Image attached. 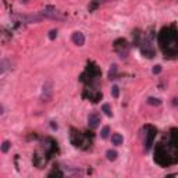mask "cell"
<instances>
[{"label": "cell", "instance_id": "7", "mask_svg": "<svg viewBox=\"0 0 178 178\" xmlns=\"http://www.w3.org/2000/svg\"><path fill=\"white\" fill-rule=\"evenodd\" d=\"M102 110L105 111V114L107 115V117H111V115H113L111 109H110V106H109V105H103V106H102Z\"/></svg>", "mask_w": 178, "mask_h": 178}, {"label": "cell", "instance_id": "4", "mask_svg": "<svg viewBox=\"0 0 178 178\" xmlns=\"http://www.w3.org/2000/svg\"><path fill=\"white\" fill-rule=\"evenodd\" d=\"M71 39H73L74 45H77V46H82L85 43V36L84 33H81V32H74Z\"/></svg>", "mask_w": 178, "mask_h": 178}, {"label": "cell", "instance_id": "11", "mask_svg": "<svg viewBox=\"0 0 178 178\" xmlns=\"http://www.w3.org/2000/svg\"><path fill=\"white\" fill-rule=\"evenodd\" d=\"M118 95H120V89H118L117 85H114V86L111 88V96H113L114 99H117V98H118Z\"/></svg>", "mask_w": 178, "mask_h": 178}, {"label": "cell", "instance_id": "13", "mask_svg": "<svg viewBox=\"0 0 178 178\" xmlns=\"http://www.w3.org/2000/svg\"><path fill=\"white\" fill-rule=\"evenodd\" d=\"M56 38H57V31L56 29H52V31L49 32V39L50 41H54Z\"/></svg>", "mask_w": 178, "mask_h": 178}, {"label": "cell", "instance_id": "15", "mask_svg": "<svg viewBox=\"0 0 178 178\" xmlns=\"http://www.w3.org/2000/svg\"><path fill=\"white\" fill-rule=\"evenodd\" d=\"M105 1H107V0H96V3H105Z\"/></svg>", "mask_w": 178, "mask_h": 178}, {"label": "cell", "instance_id": "14", "mask_svg": "<svg viewBox=\"0 0 178 178\" xmlns=\"http://www.w3.org/2000/svg\"><path fill=\"white\" fill-rule=\"evenodd\" d=\"M152 73L155 74V75H156V74H160L162 73V66H155L152 70Z\"/></svg>", "mask_w": 178, "mask_h": 178}, {"label": "cell", "instance_id": "12", "mask_svg": "<svg viewBox=\"0 0 178 178\" xmlns=\"http://www.w3.org/2000/svg\"><path fill=\"white\" fill-rule=\"evenodd\" d=\"M109 134H110V128H109V127H105V128L102 130V132H100V136H102L103 139H106V138L109 136Z\"/></svg>", "mask_w": 178, "mask_h": 178}, {"label": "cell", "instance_id": "9", "mask_svg": "<svg viewBox=\"0 0 178 178\" xmlns=\"http://www.w3.org/2000/svg\"><path fill=\"white\" fill-rule=\"evenodd\" d=\"M10 146H11V143L9 141H4L3 143H1V152L3 153H7L9 152V149H10Z\"/></svg>", "mask_w": 178, "mask_h": 178}, {"label": "cell", "instance_id": "16", "mask_svg": "<svg viewBox=\"0 0 178 178\" xmlns=\"http://www.w3.org/2000/svg\"><path fill=\"white\" fill-rule=\"evenodd\" d=\"M21 1H24V3H26V1H28V0H21Z\"/></svg>", "mask_w": 178, "mask_h": 178}, {"label": "cell", "instance_id": "3", "mask_svg": "<svg viewBox=\"0 0 178 178\" xmlns=\"http://www.w3.org/2000/svg\"><path fill=\"white\" fill-rule=\"evenodd\" d=\"M100 122V117L99 114H96V113H90L88 117V125L90 127V128H96V127L99 125Z\"/></svg>", "mask_w": 178, "mask_h": 178}, {"label": "cell", "instance_id": "8", "mask_svg": "<svg viewBox=\"0 0 178 178\" xmlns=\"http://www.w3.org/2000/svg\"><path fill=\"white\" fill-rule=\"evenodd\" d=\"M106 155H107V159L111 160V162H114L115 159H117V152H115V150H109Z\"/></svg>", "mask_w": 178, "mask_h": 178}, {"label": "cell", "instance_id": "10", "mask_svg": "<svg viewBox=\"0 0 178 178\" xmlns=\"http://www.w3.org/2000/svg\"><path fill=\"white\" fill-rule=\"evenodd\" d=\"M115 73H117V66H115V64H113V66H111V68H110V71H109V78L114 79Z\"/></svg>", "mask_w": 178, "mask_h": 178}, {"label": "cell", "instance_id": "1", "mask_svg": "<svg viewBox=\"0 0 178 178\" xmlns=\"http://www.w3.org/2000/svg\"><path fill=\"white\" fill-rule=\"evenodd\" d=\"M52 93H53V85L50 81L45 82L43 85V89H42V100L43 102H49L52 99Z\"/></svg>", "mask_w": 178, "mask_h": 178}, {"label": "cell", "instance_id": "2", "mask_svg": "<svg viewBox=\"0 0 178 178\" xmlns=\"http://www.w3.org/2000/svg\"><path fill=\"white\" fill-rule=\"evenodd\" d=\"M41 14L43 16V18H60V13H58L54 7H46L41 11Z\"/></svg>", "mask_w": 178, "mask_h": 178}, {"label": "cell", "instance_id": "6", "mask_svg": "<svg viewBox=\"0 0 178 178\" xmlns=\"http://www.w3.org/2000/svg\"><path fill=\"white\" fill-rule=\"evenodd\" d=\"M147 103L150 106H160L162 105V100L157 99V98H149V99H147Z\"/></svg>", "mask_w": 178, "mask_h": 178}, {"label": "cell", "instance_id": "5", "mask_svg": "<svg viewBox=\"0 0 178 178\" xmlns=\"http://www.w3.org/2000/svg\"><path fill=\"white\" fill-rule=\"evenodd\" d=\"M122 142H124V138H122L121 134H113V135H111V143H113V145L120 146V145H122Z\"/></svg>", "mask_w": 178, "mask_h": 178}]
</instances>
